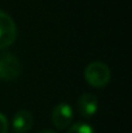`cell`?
<instances>
[{
    "mask_svg": "<svg viewBox=\"0 0 132 133\" xmlns=\"http://www.w3.org/2000/svg\"><path fill=\"white\" fill-rule=\"evenodd\" d=\"M84 78L91 87L102 88V87L108 85V83L110 82L111 71L106 63L100 62V61H95V62H91L86 67Z\"/></svg>",
    "mask_w": 132,
    "mask_h": 133,
    "instance_id": "1",
    "label": "cell"
},
{
    "mask_svg": "<svg viewBox=\"0 0 132 133\" xmlns=\"http://www.w3.org/2000/svg\"><path fill=\"white\" fill-rule=\"evenodd\" d=\"M21 75L20 59L10 52L0 53V79L3 80H16Z\"/></svg>",
    "mask_w": 132,
    "mask_h": 133,
    "instance_id": "2",
    "label": "cell"
},
{
    "mask_svg": "<svg viewBox=\"0 0 132 133\" xmlns=\"http://www.w3.org/2000/svg\"><path fill=\"white\" fill-rule=\"evenodd\" d=\"M17 39V26L13 18L0 10V50L12 45Z\"/></svg>",
    "mask_w": 132,
    "mask_h": 133,
    "instance_id": "3",
    "label": "cell"
},
{
    "mask_svg": "<svg viewBox=\"0 0 132 133\" xmlns=\"http://www.w3.org/2000/svg\"><path fill=\"white\" fill-rule=\"evenodd\" d=\"M73 120V109L70 105L62 102L54 106L52 111V123L58 129H65L70 125Z\"/></svg>",
    "mask_w": 132,
    "mask_h": 133,
    "instance_id": "4",
    "label": "cell"
},
{
    "mask_svg": "<svg viewBox=\"0 0 132 133\" xmlns=\"http://www.w3.org/2000/svg\"><path fill=\"white\" fill-rule=\"evenodd\" d=\"M98 109V99L92 93H84L78 99V110L79 114L84 119H91Z\"/></svg>",
    "mask_w": 132,
    "mask_h": 133,
    "instance_id": "5",
    "label": "cell"
},
{
    "mask_svg": "<svg viewBox=\"0 0 132 133\" xmlns=\"http://www.w3.org/2000/svg\"><path fill=\"white\" fill-rule=\"evenodd\" d=\"M33 123H34L33 114L30 111L21 110L14 114L12 125H13V129L16 131V133H26L27 131L31 129Z\"/></svg>",
    "mask_w": 132,
    "mask_h": 133,
    "instance_id": "6",
    "label": "cell"
},
{
    "mask_svg": "<svg viewBox=\"0 0 132 133\" xmlns=\"http://www.w3.org/2000/svg\"><path fill=\"white\" fill-rule=\"evenodd\" d=\"M67 133H95V131L87 123H75L70 127Z\"/></svg>",
    "mask_w": 132,
    "mask_h": 133,
    "instance_id": "7",
    "label": "cell"
},
{
    "mask_svg": "<svg viewBox=\"0 0 132 133\" xmlns=\"http://www.w3.org/2000/svg\"><path fill=\"white\" fill-rule=\"evenodd\" d=\"M0 133H8V120L0 112Z\"/></svg>",
    "mask_w": 132,
    "mask_h": 133,
    "instance_id": "8",
    "label": "cell"
},
{
    "mask_svg": "<svg viewBox=\"0 0 132 133\" xmlns=\"http://www.w3.org/2000/svg\"><path fill=\"white\" fill-rule=\"evenodd\" d=\"M38 133H56L54 131H51V129H43V131H40V132Z\"/></svg>",
    "mask_w": 132,
    "mask_h": 133,
    "instance_id": "9",
    "label": "cell"
}]
</instances>
